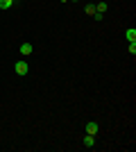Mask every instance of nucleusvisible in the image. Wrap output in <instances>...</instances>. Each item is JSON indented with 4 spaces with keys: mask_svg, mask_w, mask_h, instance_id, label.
<instances>
[{
    "mask_svg": "<svg viewBox=\"0 0 136 152\" xmlns=\"http://www.w3.org/2000/svg\"><path fill=\"white\" fill-rule=\"evenodd\" d=\"M14 70H16L18 75H27V70H30V66H27V64L23 61V59H20V61H16V64H14Z\"/></svg>",
    "mask_w": 136,
    "mask_h": 152,
    "instance_id": "obj_1",
    "label": "nucleus"
},
{
    "mask_svg": "<svg viewBox=\"0 0 136 152\" xmlns=\"http://www.w3.org/2000/svg\"><path fill=\"white\" fill-rule=\"evenodd\" d=\"M97 129H100V127H97V123H95V121L86 123V134H93V136H95V134H97Z\"/></svg>",
    "mask_w": 136,
    "mask_h": 152,
    "instance_id": "obj_2",
    "label": "nucleus"
},
{
    "mask_svg": "<svg viewBox=\"0 0 136 152\" xmlns=\"http://www.w3.org/2000/svg\"><path fill=\"white\" fill-rule=\"evenodd\" d=\"M95 145V136H93V134H86L84 136V148H93Z\"/></svg>",
    "mask_w": 136,
    "mask_h": 152,
    "instance_id": "obj_3",
    "label": "nucleus"
},
{
    "mask_svg": "<svg viewBox=\"0 0 136 152\" xmlns=\"http://www.w3.org/2000/svg\"><path fill=\"white\" fill-rule=\"evenodd\" d=\"M32 43H20V55H32Z\"/></svg>",
    "mask_w": 136,
    "mask_h": 152,
    "instance_id": "obj_4",
    "label": "nucleus"
},
{
    "mask_svg": "<svg viewBox=\"0 0 136 152\" xmlns=\"http://www.w3.org/2000/svg\"><path fill=\"white\" fill-rule=\"evenodd\" d=\"M125 37H127V41H129V43H132V41H136V30H134V27H129V30L125 32Z\"/></svg>",
    "mask_w": 136,
    "mask_h": 152,
    "instance_id": "obj_5",
    "label": "nucleus"
},
{
    "mask_svg": "<svg viewBox=\"0 0 136 152\" xmlns=\"http://www.w3.org/2000/svg\"><path fill=\"white\" fill-rule=\"evenodd\" d=\"M107 9H109V5H107V2H97V5H95V12H100V14H104Z\"/></svg>",
    "mask_w": 136,
    "mask_h": 152,
    "instance_id": "obj_6",
    "label": "nucleus"
},
{
    "mask_svg": "<svg viewBox=\"0 0 136 152\" xmlns=\"http://www.w3.org/2000/svg\"><path fill=\"white\" fill-rule=\"evenodd\" d=\"M14 5V0H0V9H9Z\"/></svg>",
    "mask_w": 136,
    "mask_h": 152,
    "instance_id": "obj_7",
    "label": "nucleus"
},
{
    "mask_svg": "<svg viewBox=\"0 0 136 152\" xmlns=\"http://www.w3.org/2000/svg\"><path fill=\"white\" fill-rule=\"evenodd\" d=\"M84 12L89 14V16H93V14H95V5H86V7H84Z\"/></svg>",
    "mask_w": 136,
    "mask_h": 152,
    "instance_id": "obj_8",
    "label": "nucleus"
},
{
    "mask_svg": "<svg viewBox=\"0 0 136 152\" xmlns=\"http://www.w3.org/2000/svg\"><path fill=\"white\" fill-rule=\"evenodd\" d=\"M129 55H136V41H132V43H129Z\"/></svg>",
    "mask_w": 136,
    "mask_h": 152,
    "instance_id": "obj_9",
    "label": "nucleus"
},
{
    "mask_svg": "<svg viewBox=\"0 0 136 152\" xmlns=\"http://www.w3.org/2000/svg\"><path fill=\"white\" fill-rule=\"evenodd\" d=\"M59 2H68V0H59Z\"/></svg>",
    "mask_w": 136,
    "mask_h": 152,
    "instance_id": "obj_10",
    "label": "nucleus"
},
{
    "mask_svg": "<svg viewBox=\"0 0 136 152\" xmlns=\"http://www.w3.org/2000/svg\"><path fill=\"white\" fill-rule=\"evenodd\" d=\"M75 2H77V0H75Z\"/></svg>",
    "mask_w": 136,
    "mask_h": 152,
    "instance_id": "obj_11",
    "label": "nucleus"
}]
</instances>
